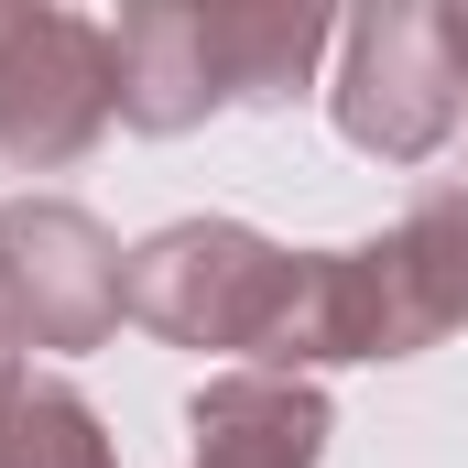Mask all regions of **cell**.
Wrapping results in <instances>:
<instances>
[{"mask_svg":"<svg viewBox=\"0 0 468 468\" xmlns=\"http://www.w3.org/2000/svg\"><path fill=\"white\" fill-rule=\"evenodd\" d=\"M468 327V186H414V207L359 250H294L283 327L250 370H327V359H414Z\"/></svg>","mask_w":468,"mask_h":468,"instance_id":"cell-1","label":"cell"},{"mask_svg":"<svg viewBox=\"0 0 468 468\" xmlns=\"http://www.w3.org/2000/svg\"><path fill=\"white\" fill-rule=\"evenodd\" d=\"M338 22L316 0H131L110 22V88L120 120L175 142L218 110H283Z\"/></svg>","mask_w":468,"mask_h":468,"instance_id":"cell-2","label":"cell"},{"mask_svg":"<svg viewBox=\"0 0 468 468\" xmlns=\"http://www.w3.org/2000/svg\"><path fill=\"white\" fill-rule=\"evenodd\" d=\"M283 294H294V250L239 218H175L131 250L120 272V305L131 327H153L164 349H239L261 359L283 327Z\"/></svg>","mask_w":468,"mask_h":468,"instance_id":"cell-3","label":"cell"},{"mask_svg":"<svg viewBox=\"0 0 468 468\" xmlns=\"http://www.w3.org/2000/svg\"><path fill=\"white\" fill-rule=\"evenodd\" d=\"M110 120V22L55 11V0H0V164L66 175Z\"/></svg>","mask_w":468,"mask_h":468,"instance_id":"cell-4","label":"cell"},{"mask_svg":"<svg viewBox=\"0 0 468 468\" xmlns=\"http://www.w3.org/2000/svg\"><path fill=\"white\" fill-rule=\"evenodd\" d=\"M327 110L381 164L447 153L468 99H458V66H447V33H436V0H370V11L338 22V88H327Z\"/></svg>","mask_w":468,"mask_h":468,"instance_id":"cell-5","label":"cell"},{"mask_svg":"<svg viewBox=\"0 0 468 468\" xmlns=\"http://www.w3.org/2000/svg\"><path fill=\"white\" fill-rule=\"evenodd\" d=\"M120 272H131V250H120L77 197H22V207H0V338L11 349H99L120 316Z\"/></svg>","mask_w":468,"mask_h":468,"instance_id":"cell-6","label":"cell"},{"mask_svg":"<svg viewBox=\"0 0 468 468\" xmlns=\"http://www.w3.org/2000/svg\"><path fill=\"white\" fill-rule=\"evenodd\" d=\"M186 425H197V468H316L338 414L294 370H218V381H197Z\"/></svg>","mask_w":468,"mask_h":468,"instance_id":"cell-7","label":"cell"},{"mask_svg":"<svg viewBox=\"0 0 468 468\" xmlns=\"http://www.w3.org/2000/svg\"><path fill=\"white\" fill-rule=\"evenodd\" d=\"M0 468H120V458H110V425L88 414L77 381L11 359L0 370Z\"/></svg>","mask_w":468,"mask_h":468,"instance_id":"cell-8","label":"cell"},{"mask_svg":"<svg viewBox=\"0 0 468 468\" xmlns=\"http://www.w3.org/2000/svg\"><path fill=\"white\" fill-rule=\"evenodd\" d=\"M436 33H447V66H458V99H468V0H436Z\"/></svg>","mask_w":468,"mask_h":468,"instance_id":"cell-9","label":"cell"},{"mask_svg":"<svg viewBox=\"0 0 468 468\" xmlns=\"http://www.w3.org/2000/svg\"><path fill=\"white\" fill-rule=\"evenodd\" d=\"M0 370H11V338H0Z\"/></svg>","mask_w":468,"mask_h":468,"instance_id":"cell-10","label":"cell"}]
</instances>
